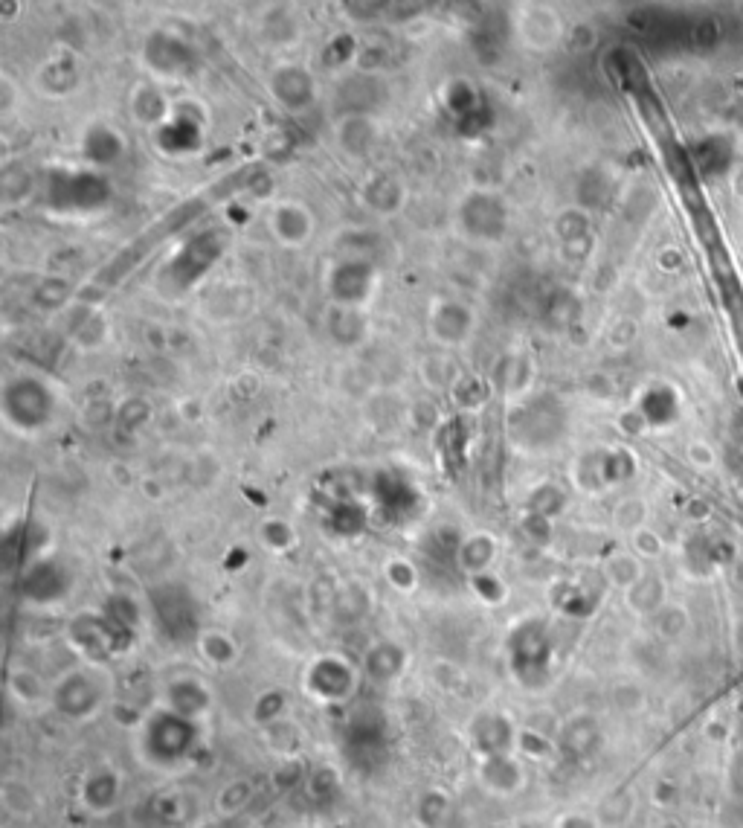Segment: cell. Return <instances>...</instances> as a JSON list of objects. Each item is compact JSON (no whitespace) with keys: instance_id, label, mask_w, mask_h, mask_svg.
<instances>
[{"instance_id":"4fadbf2b","label":"cell","mask_w":743,"mask_h":828,"mask_svg":"<svg viewBox=\"0 0 743 828\" xmlns=\"http://www.w3.org/2000/svg\"><path fill=\"white\" fill-rule=\"evenodd\" d=\"M169 698H172V709L183 715V718H195L198 712H204L209 706V695L204 692V686L198 680H180L169 689Z\"/></svg>"},{"instance_id":"7c38bea8","label":"cell","mask_w":743,"mask_h":828,"mask_svg":"<svg viewBox=\"0 0 743 828\" xmlns=\"http://www.w3.org/2000/svg\"><path fill=\"white\" fill-rule=\"evenodd\" d=\"M482 782L497 794H508L520 785V767L511 762V756H488L482 765Z\"/></svg>"},{"instance_id":"277c9868","label":"cell","mask_w":743,"mask_h":828,"mask_svg":"<svg viewBox=\"0 0 743 828\" xmlns=\"http://www.w3.org/2000/svg\"><path fill=\"white\" fill-rule=\"evenodd\" d=\"M270 93H273V99H276L282 108H288V111H302V108H308V105L314 102V96H317V82H314V76H311L305 67H299V64H282V67H276L273 76H270Z\"/></svg>"},{"instance_id":"e0dca14e","label":"cell","mask_w":743,"mask_h":828,"mask_svg":"<svg viewBox=\"0 0 743 828\" xmlns=\"http://www.w3.org/2000/svg\"><path fill=\"white\" fill-rule=\"evenodd\" d=\"M119 797V782L114 773H90L85 785V805L93 811H108Z\"/></svg>"},{"instance_id":"603a6c76","label":"cell","mask_w":743,"mask_h":828,"mask_svg":"<svg viewBox=\"0 0 743 828\" xmlns=\"http://www.w3.org/2000/svg\"><path fill=\"white\" fill-rule=\"evenodd\" d=\"M340 3H343V12L360 24H369V21L389 15V0H340Z\"/></svg>"},{"instance_id":"cb8c5ba5","label":"cell","mask_w":743,"mask_h":828,"mask_svg":"<svg viewBox=\"0 0 743 828\" xmlns=\"http://www.w3.org/2000/svg\"><path fill=\"white\" fill-rule=\"evenodd\" d=\"M387 47L384 44H360L355 53V64L363 70V73H372L378 70L381 64L387 62Z\"/></svg>"},{"instance_id":"9c48e42d","label":"cell","mask_w":743,"mask_h":828,"mask_svg":"<svg viewBox=\"0 0 743 828\" xmlns=\"http://www.w3.org/2000/svg\"><path fill=\"white\" fill-rule=\"evenodd\" d=\"M363 201H366L369 210H375V213H395V210H401V204H404V186L398 184L395 178H389V175H378V178H372V181L366 184V189H363Z\"/></svg>"},{"instance_id":"52a82bcc","label":"cell","mask_w":743,"mask_h":828,"mask_svg":"<svg viewBox=\"0 0 743 828\" xmlns=\"http://www.w3.org/2000/svg\"><path fill=\"white\" fill-rule=\"evenodd\" d=\"M471 326H474V317L471 311L459 303H442L433 314V335L445 343H459L471 335Z\"/></svg>"},{"instance_id":"2e32d148","label":"cell","mask_w":743,"mask_h":828,"mask_svg":"<svg viewBox=\"0 0 743 828\" xmlns=\"http://www.w3.org/2000/svg\"><path fill=\"white\" fill-rule=\"evenodd\" d=\"M401 666H404V654L398 645H375L366 657V675L381 680V683L398 675Z\"/></svg>"},{"instance_id":"8992f818","label":"cell","mask_w":743,"mask_h":828,"mask_svg":"<svg viewBox=\"0 0 743 828\" xmlns=\"http://www.w3.org/2000/svg\"><path fill=\"white\" fill-rule=\"evenodd\" d=\"M99 704V692L85 675H70L56 689V706L73 718H85Z\"/></svg>"},{"instance_id":"ffe728a7","label":"cell","mask_w":743,"mask_h":828,"mask_svg":"<svg viewBox=\"0 0 743 828\" xmlns=\"http://www.w3.org/2000/svg\"><path fill=\"white\" fill-rule=\"evenodd\" d=\"M85 149H88V157H93L96 163H108V160L117 157L122 143H119V134H114L111 128L96 125L88 134V146Z\"/></svg>"},{"instance_id":"ba28073f","label":"cell","mask_w":743,"mask_h":828,"mask_svg":"<svg viewBox=\"0 0 743 828\" xmlns=\"http://www.w3.org/2000/svg\"><path fill=\"white\" fill-rule=\"evenodd\" d=\"M38 85L41 91L50 93V96H64L79 85V67L70 56H59V59H50V62L41 67L38 73Z\"/></svg>"},{"instance_id":"6da1fadb","label":"cell","mask_w":743,"mask_h":828,"mask_svg":"<svg viewBox=\"0 0 743 828\" xmlns=\"http://www.w3.org/2000/svg\"><path fill=\"white\" fill-rule=\"evenodd\" d=\"M459 224L476 242H497L506 236V204L494 192H471L459 207Z\"/></svg>"},{"instance_id":"83f0119b","label":"cell","mask_w":743,"mask_h":828,"mask_svg":"<svg viewBox=\"0 0 743 828\" xmlns=\"http://www.w3.org/2000/svg\"><path fill=\"white\" fill-rule=\"evenodd\" d=\"M729 782H732V791H735L738 797H743V750H738V753H735V759H732Z\"/></svg>"},{"instance_id":"5bb4252c","label":"cell","mask_w":743,"mask_h":828,"mask_svg":"<svg viewBox=\"0 0 743 828\" xmlns=\"http://www.w3.org/2000/svg\"><path fill=\"white\" fill-rule=\"evenodd\" d=\"M375 143V125L369 123L366 117L352 114L346 117L340 125V146L349 154H366Z\"/></svg>"},{"instance_id":"3957f363","label":"cell","mask_w":743,"mask_h":828,"mask_svg":"<svg viewBox=\"0 0 743 828\" xmlns=\"http://www.w3.org/2000/svg\"><path fill=\"white\" fill-rule=\"evenodd\" d=\"M143 59L160 76H183L192 70V62H195L186 41H180L172 32H151L146 38V47H143Z\"/></svg>"},{"instance_id":"8fae6325","label":"cell","mask_w":743,"mask_h":828,"mask_svg":"<svg viewBox=\"0 0 743 828\" xmlns=\"http://www.w3.org/2000/svg\"><path fill=\"white\" fill-rule=\"evenodd\" d=\"M627 605L636 614H656L665 605V584H662V579L645 573L639 582L627 590Z\"/></svg>"},{"instance_id":"9a60e30c","label":"cell","mask_w":743,"mask_h":828,"mask_svg":"<svg viewBox=\"0 0 743 828\" xmlns=\"http://www.w3.org/2000/svg\"><path fill=\"white\" fill-rule=\"evenodd\" d=\"M131 108H134V117L146 125H163L166 123V114H169L166 96L157 91V88H151V85L137 88Z\"/></svg>"},{"instance_id":"484cf974","label":"cell","mask_w":743,"mask_h":828,"mask_svg":"<svg viewBox=\"0 0 743 828\" xmlns=\"http://www.w3.org/2000/svg\"><path fill=\"white\" fill-rule=\"evenodd\" d=\"M204 654H207L212 663H230L236 657V648L233 643L224 637V634H207L204 640Z\"/></svg>"},{"instance_id":"f546056e","label":"cell","mask_w":743,"mask_h":828,"mask_svg":"<svg viewBox=\"0 0 743 828\" xmlns=\"http://www.w3.org/2000/svg\"><path fill=\"white\" fill-rule=\"evenodd\" d=\"M688 454H691V462H694V465H712L714 460L712 448H706V445H691Z\"/></svg>"},{"instance_id":"7402d4cb","label":"cell","mask_w":743,"mask_h":828,"mask_svg":"<svg viewBox=\"0 0 743 828\" xmlns=\"http://www.w3.org/2000/svg\"><path fill=\"white\" fill-rule=\"evenodd\" d=\"M607 576H610V582L613 584H619V587L630 590L633 584L645 576V573H642V564H639L633 555H616V558L607 564Z\"/></svg>"},{"instance_id":"d6986e66","label":"cell","mask_w":743,"mask_h":828,"mask_svg":"<svg viewBox=\"0 0 743 828\" xmlns=\"http://www.w3.org/2000/svg\"><path fill=\"white\" fill-rule=\"evenodd\" d=\"M654 625L662 640H680L688 631V614L677 605H662L654 614Z\"/></svg>"},{"instance_id":"1f68e13d","label":"cell","mask_w":743,"mask_h":828,"mask_svg":"<svg viewBox=\"0 0 743 828\" xmlns=\"http://www.w3.org/2000/svg\"><path fill=\"white\" fill-rule=\"evenodd\" d=\"M729 433L735 436V442H738V445H743V410H738V413L732 416V425H729Z\"/></svg>"},{"instance_id":"7a4b0ae2","label":"cell","mask_w":743,"mask_h":828,"mask_svg":"<svg viewBox=\"0 0 743 828\" xmlns=\"http://www.w3.org/2000/svg\"><path fill=\"white\" fill-rule=\"evenodd\" d=\"M375 268L363 259H343L328 274V291L340 306H357L372 297Z\"/></svg>"},{"instance_id":"f1b7e54d","label":"cell","mask_w":743,"mask_h":828,"mask_svg":"<svg viewBox=\"0 0 743 828\" xmlns=\"http://www.w3.org/2000/svg\"><path fill=\"white\" fill-rule=\"evenodd\" d=\"M558 828H598V823L593 817H584V814H569L558 823Z\"/></svg>"},{"instance_id":"30bf717a","label":"cell","mask_w":743,"mask_h":828,"mask_svg":"<svg viewBox=\"0 0 743 828\" xmlns=\"http://www.w3.org/2000/svg\"><path fill=\"white\" fill-rule=\"evenodd\" d=\"M561 747H564L569 756H590L595 747H598V724L593 718H575L569 721L561 733Z\"/></svg>"},{"instance_id":"5b68a950","label":"cell","mask_w":743,"mask_h":828,"mask_svg":"<svg viewBox=\"0 0 743 828\" xmlns=\"http://www.w3.org/2000/svg\"><path fill=\"white\" fill-rule=\"evenodd\" d=\"M270 230L273 236L288 247L305 245L311 239V230H314V218L311 213L297 204V201H282L273 207L270 213Z\"/></svg>"},{"instance_id":"ac0fdd59","label":"cell","mask_w":743,"mask_h":828,"mask_svg":"<svg viewBox=\"0 0 743 828\" xmlns=\"http://www.w3.org/2000/svg\"><path fill=\"white\" fill-rule=\"evenodd\" d=\"M459 561L468 573H482L491 561H494V541L485 538V535H476V538H468L459 550Z\"/></svg>"},{"instance_id":"44dd1931","label":"cell","mask_w":743,"mask_h":828,"mask_svg":"<svg viewBox=\"0 0 743 828\" xmlns=\"http://www.w3.org/2000/svg\"><path fill=\"white\" fill-rule=\"evenodd\" d=\"M445 0H389V15L387 21L392 24H410L421 18L424 12H433V9H442Z\"/></svg>"},{"instance_id":"d4e9b609","label":"cell","mask_w":743,"mask_h":828,"mask_svg":"<svg viewBox=\"0 0 743 828\" xmlns=\"http://www.w3.org/2000/svg\"><path fill=\"white\" fill-rule=\"evenodd\" d=\"M642 521H645V503H639V500H627L616 509V523L627 532H639Z\"/></svg>"},{"instance_id":"4dcf8cb0","label":"cell","mask_w":743,"mask_h":828,"mask_svg":"<svg viewBox=\"0 0 743 828\" xmlns=\"http://www.w3.org/2000/svg\"><path fill=\"white\" fill-rule=\"evenodd\" d=\"M0 18L3 21H15L18 18V0H0Z\"/></svg>"},{"instance_id":"4316f807","label":"cell","mask_w":743,"mask_h":828,"mask_svg":"<svg viewBox=\"0 0 743 828\" xmlns=\"http://www.w3.org/2000/svg\"><path fill=\"white\" fill-rule=\"evenodd\" d=\"M633 541H636V550H639V555H659V552H662V541L656 538L654 532H648V529L633 532Z\"/></svg>"}]
</instances>
